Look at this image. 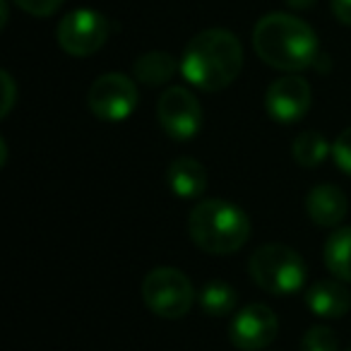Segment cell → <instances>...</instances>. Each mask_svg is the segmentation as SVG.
I'll return each instance as SVG.
<instances>
[{
    "label": "cell",
    "instance_id": "cell-1",
    "mask_svg": "<svg viewBox=\"0 0 351 351\" xmlns=\"http://www.w3.org/2000/svg\"><path fill=\"white\" fill-rule=\"evenodd\" d=\"M243 68V46L239 36L226 29H205L188 41L183 51L181 73L202 92L226 89Z\"/></svg>",
    "mask_w": 351,
    "mask_h": 351
},
{
    "label": "cell",
    "instance_id": "cell-2",
    "mask_svg": "<svg viewBox=\"0 0 351 351\" xmlns=\"http://www.w3.org/2000/svg\"><path fill=\"white\" fill-rule=\"evenodd\" d=\"M253 46L263 63L284 73H301L317 60V36L313 27L287 12L260 17Z\"/></svg>",
    "mask_w": 351,
    "mask_h": 351
},
{
    "label": "cell",
    "instance_id": "cell-3",
    "mask_svg": "<svg viewBox=\"0 0 351 351\" xmlns=\"http://www.w3.org/2000/svg\"><path fill=\"white\" fill-rule=\"evenodd\" d=\"M188 234L205 253L229 255L241 250L250 239V219L239 205L221 197L202 200L188 217Z\"/></svg>",
    "mask_w": 351,
    "mask_h": 351
},
{
    "label": "cell",
    "instance_id": "cell-4",
    "mask_svg": "<svg viewBox=\"0 0 351 351\" xmlns=\"http://www.w3.org/2000/svg\"><path fill=\"white\" fill-rule=\"evenodd\" d=\"M248 272L253 282L272 296H289L301 291L308 277V267L301 255L282 243L260 245L250 255Z\"/></svg>",
    "mask_w": 351,
    "mask_h": 351
},
{
    "label": "cell",
    "instance_id": "cell-5",
    "mask_svg": "<svg viewBox=\"0 0 351 351\" xmlns=\"http://www.w3.org/2000/svg\"><path fill=\"white\" fill-rule=\"evenodd\" d=\"M142 298L154 315L164 320H181L195 301L193 282L176 267H156L142 282Z\"/></svg>",
    "mask_w": 351,
    "mask_h": 351
},
{
    "label": "cell",
    "instance_id": "cell-6",
    "mask_svg": "<svg viewBox=\"0 0 351 351\" xmlns=\"http://www.w3.org/2000/svg\"><path fill=\"white\" fill-rule=\"evenodd\" d=\"M108 34H111L108 20L101 12L89 10V8H80V10L68 12L58 22V29H56L58 46L68 56H75V58L94 56L106 44Z\"/></svg>",
    "mask_w": 351,
    "mask_h": 351
},
{
    "label": "cell",
    "instance_id": "cell-7",
    "mask_svg": "<svg viewBox=\"0 0 351 351\" xmlns=\"http://www.w3.org/2000/svg\"><path fill=\"white\" fill-rule=\"evenodd\" d=\"M89 111L106 123H121L137 108V87L128 75L106 73L89 87Z\"/></svg>",
    "mask_w": 351,
    "mask_h": 351
},
{
    "label": "cell",
    "instance_id": "cell-8",
    "mask_svg": "<svg viewBox=\"0 0 351 351\" xmlns=\"http://www.w3.org/2000/svg\"><path fill=\"white\" fill-rule=\"evenodd\" d=\"M156 118H159L161 128H164V132L171 140L188 142L202 128V106L191 89L169 87L159 97Z\"/></svg>",
    "mask_w": 351,
    "mask_h": 351
},
{
    "label": "cell",
    "instance_id": "cell-9",
    "mask_svg": "<svg viewBox=\"0 0 351 351\" xmlns=\"http://www.w3.org/2000/svg\"><path fill=\"white\" fill-rule=\"evenodd\" d=\"M279 320L272 308L263 303H250L234 315L229 325V339L241 351H263L274 341Z\"/></svg>",
    "mask_w": 351,
    "mask_h": 351
},
{
    "label": "cell",
    "instance_id": "cell-10",
    "mask_svg": "<svg viewBox=\"0 0 351 351\" xmlns=\"http://www.w3.org/2000/svg\"><path fill=\"white\" fill-rule=\"evenodd\" d=\"M265 108L269 118L282 125L298 123L311 108V84L298 75H284L274 80L265 94Z\"/></svg>",
    "mask_w": 351,
    "mask_h": 351
},
{
    "label": "cell",
    "instance_id": "cell-11",
    "mask_svg": "<svg viewBox=\"0 0 351 351\" xmlns=\"http://www.w3.org/2000/svg\"><path fill=\"white\" fill-rule=\"evenodd\" d=\"M306 306L313 315L327 317V320H339L351 311V293L344 284L335 279H317L308 287Z\"/></svg>",
    "mask_w": 351,
    "mask_h": 351
},
{
    "label": "cell",
    "instance_id": "cell-12",
    "mask_svg": "<svg viewBox=\"0 0 351 351\" xmlns=\"http://www.w3.org/2000/svg\"><path fill=\"white\" fill-rule=\"evenodd\" d=\"M306 212L317 226H337L349 212V202L337 186L320 183L306 195Z\"/></svg>",
    "mask_w": 351,
    "mask_h": 351
},
{
    "label": "cell",
    "instance_id": "cell-13",
    "mask_svg": "<svg viewBox=\"0 0 351 351\" xmlns=\"http://www.w3.org/2000/svg\"><path fill=\"white\" fill-rule=\"evenodd\" d=\"M166 181L173 195L181 200H197L207 188V171L193 156H181V159L171 161L169 171H166Z\"/></svg>",
    "mask_w": 351,
    "mask_h": 351
},
{
    "label": "cell",
    "instance_id": "cell-14",
    "mask_svg": "<svg viewBox=\"0 0 351 351\" xmlns=\"http://www.w3.org/2000/svg\"><path fill=\"white\" fill-rule=\"evenodd\" d=\"M132 73H135L137 82L147 84V87H159L176 75V60L164 51H149L132 63Z\"/></svg>",
    "mask_w": 351,
    "mask_h": 351
},
{
    "label": "cell",
    "instance_id": "cell-15",
    "mask_svg": "<svg viewBox=\"0 0 351 351\" xmlns=\"http://www.w3.org/2000/svg\"><path fill=\"white\" fill-rule=\"evenodd\" d=\"M325 265L337 279L351 282V226L337 229L330 239L325 241Z\"/></svg>",
    "mask_w": 351,
    "mask_h": 351
},
{
    "label": "cell",
    "instance_id": "cell-16",
    "mask_svg": "<svg viewBox=\"0 0 351 351\" xmlns=\"http://www.w3.org/2000/svg\"><path fill=\"white\" fill-rule=\"evenodd\" d=\"M291 154L298 166L315 169L327 159V154H332V147L327 145V140L317 130H306L301 135H296V140L291 145Z\"/></svg>",
    "mask_w": 351,
    "mask_h": 351
},
{
    "label": "cell",
    "instance_id": "cell-17",
    "mask_svg": "<svg viewBox=\"0 0 351 351\" xmlns=\"http://www.w3.org/2000/svg\"><path fill=\"white\" fill-rule=\"evenodd\" d=\"M236 303H239V293L226 282H207L200 293L202 311L212 317H224L229 313H234Z\"/></svg>",
    "mask_w": 351,
    "mask_h": 351
},
{
    "label": "cell",
    "instance_id": "cell-18",
    "mask_svg": "<svg viewBox=\"0 0 351 351\" xmlns=\"http://www.w3.org/2000/svg\"><path fill=\"white\" fill-rule=\"evenodd\" d=\"M301 351H339V344H337V337L330 327L313 325L311 330L303 335Z\"/></svg>",
    "mask_w": 351,
    "mask_h": 351
},
{
    "label": "cell",
    "instance_id": "cell-19",
    "mask_svg": "<svg viewBox=\"0 0 351 351\" xmlns=\"http://www.w3.org/2000/svg\"><path fill=\"white\" fill-rule=\"evenodd\" d=\"M332 159L339 166V171L351 176V128L341 130L339 137L332 142Z\"/></svg>",
    "mask_w": 351,
    "mask_h": 351
},
{
    "label": "cell",
    "instance_id": "cell-20",
    "mask_svg": "<svg viewBox=\"0 0 351 351\" xmlns=\"http://www.w3.org/2000/svg\"><path fill=\"white\" fill-rule=\"evenodd\" d=\"M15 5L32 17H51L53 12H58L63 0H15Z\"/></svg>",
    "mask_w": 351,
    "mask_h": 351
},
{
    "label": "cell",
    "instance_id": "cell-21",
    "mask_svg": "<svg viewBox=\"0 0 351 351\" xmlns=\"http://www.w3.org/2000/svg\"><path fill=\"white\" fill-rule=\"evenodd\" d=\"M0 80H3V89H5V99H3V108H0V116H8L15 106V94H17V87H15V80L10 77V73H0Z\"/></svg>",
    "mask_w": 351,
    "mask_h": 351
},
{
    "label": "cell",
    "instance_id": "cell-22",
    "mask_svg": "<svg viewBox=\"0 0 351 351\" xmlns=\"http://www.w3.org/2000/svg\"><path fill=\"white\" fill-rule=\"evenodd\" d=\"M332 12L341 25L351 27V0H332Z\"/></svg>",
    "mask_w": 351,
    "mask_h": 351
},
{
    "label": "cell",
    "instance_id": "cell-23",
    "mask_svg": "<svg viewBox=\"0 0 351 351\" xmlns=\"http://www.w3.org/2000/svg\"><path fill=\"white\" fill-rule=\"evenodd\" d=\"M287 5L293 10H308V8L315 5V0H287Z\"/></svg>",
    "mask_w": 351,
    "mask_h": 351
},
{
    "label": "cell",
    "instance_id": "cell-24",
    "mask_svg": "<svg viewBox=\"0 0 351 351\" xmlns=\"http://www.w3.org/2000/svg\"><path fill=\"white\" fill-rule=\"evenodd\" d=\"M346 351H351V346H349V349H346Z\"/></svg>",
    "mask_w": 351,
    "mask_h": 351
}]
</instances>
